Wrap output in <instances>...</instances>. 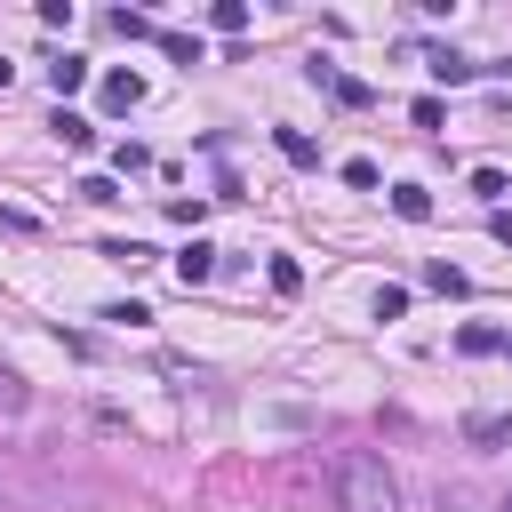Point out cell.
Instances as JSON below:
<instances>
[{
    "label": "cell",
    "mask_w": 512,
    "mask_h": 512,
    "mask_svg": "<svg viewBox=\"0 0 512 512\" xmlns=\"http://www.w3.org/2000/svg\"><path fill=\"white\" fill-rule=\"evenodd\" d=\"M504 512H512V504H504Z\"/></svg>",
    "instance_id": "obj_23"
},
{
    "label": "cell",
    "mask_w": 512,
    "mask_h": 512,
    "mask_svg": "<svg viewBox=\"0 0 512 512\" xmlns=\"http://www.w3.org/2000/svg\"><path fill=\"white\" fill-rule=\"evenodd\" d=\"M344 184L352 192H376V160H344Z\"/></svg>",
    "instance_id": "obj_20"
},
{
    "label": "cell",
    "mask_w": 512,
    "mask_h": 512,
    "mask_svg": "<svg viewBox=\"0 0 512 512\" xmlns=\"http://www.w3.org/2000/svg\"><path fill=\"white\" fill-rule=\"evenodd\" d=\"M208 272H216V248H208V240H192V248L176 256V280H184V288H200Z\"/></svg>",
    "instance_id": "obj_5"
},
{
    "label": "cell",
    "mask_w": 512,
    "mask_h": 512,
    "mask_svg": "<svg viewBox=\"0 0 512 512\" xmlns=\"http://www.w3.org/2000/svg\"><path fill=\"white\" fill-rule=\"evenodd\" d=\"M424 72H432L440 88H464V80H472L480 64H472V56H456V48H432V56H424Z\"/></svg>",
    "instance_id": "obj_2"
},
{
    "label": "cell",
    "mask_w": 512,
    "mask_h": 512,
    "mask_svg": "<svg viewBox=\"0 0 512 512\" xmlns=\"http://www.w3.org/2000/svg\"><path fill=\"white\" fill-rule=\"evenodd\" d=\"M48 88H56V104L80 96V88H88V64H80V56H56V64H48Z\"/></svg>",
    "instance_id": "obj_3"
},
{
    "label": "cell",
    "mask_w": 512,
    "mask_h": 512,
    "mask_svg": "<svg viewBox=\"0 0 512 512\" xmlns=\"http://www.w3.org/2000/svg\"><path fill=\"white\" fill-rule=\"evenodd\" d=\"M208 24H216V32H248V0H216Z\"/></svg>",
    "instance_id": "obj_12"
},
{
    "label": "cell",
    "mask_w": 512,
    "mask_h": 512,
    "mask_svg": "<svg viewBox=\"0 0 512 512\" xmlns=\"http://www.w3.org/2000/svg\"><path fill=\"white\" fill-rule=\"evenodd\" d=\"M456 352H472V360H488V352H504V336L472 320V328H456Z\"/></svg>",
    "instance_id": "obj_10"
},
{
    "label": "cell",
    "mask_w": 512,
    "mask_h": 512,
    "mask_svg": "<svg viewBox=\"0 0 512 512\" xmlns=\"http://www.w3.org/2000/svg\"><path fill=\"white\" fill-rule=\"evenodd\" d=\"M24 408H32V392H24V376H8V368H0V416H24Z\"/></svg>",
    "instance_id": "obj_14"
},
{
    "label": "cell",
    "mask_w": 512,
    "mask_h": 512,
    "mask_svg": "<svg viewBox=\"0 0 512 512\" xmlns=\"http://www.w3.org/2000/svg\"><path fill=\"white\" fill-rule=\"evenodd\" d=\"M504 352H512V336H504Z\"/></svg>",
    "instance_id": "obj_22"
},
{
    "label": "cell",
    "mask_w": 512,
    "mask_h": 512,
    "mask_svg": "<svg viewBox=\"0 0 512 512\" xmlns=\"http://www.w3.org/2000/svg\"><path fill=\"white\" fill-rule=\"evenodd\" d=\"M160 48H168L176 64H200V40H192V32H160Z\"/></svg>",
    "instance_id": "obj_18"
},
{
    "label": "cell",
    "mask_w": 512,
    "mask_h": 512,
    "mask_svg": "<svg viewBox=\"0 0 512 512\" xmlns=\"http://www.w3.org/2000/svg\"><path fill=\"white\" fill-rule=\"evenodd\" d=\"M56 136H64V144H72V152H88V144H96V128H88V120H80V112H56Z\"/></svg>",
    "instance_id": "obj_13"
},
{
    "label": "cell",
    "mask_w": 512,
    "mask_h": 512,
    "mask_svg": "<svg viewBox=\"0 0 512 512\" xmlns=\"http://www.w3.org/2000/svg\"><path fill=\"white\" fill-rule=\"evenodd\" d=\"M96 320H112V328H144V320H152V312H144V304H104V312H96Z\"/></svg>",
    "instance_id": "obj_19"
},
{
    "label": "cell",
    "mask_w": 512,
    "mask_h": 512,
    "mask_svg": "<svg viewBox=\"0 0 512 512\" xmlns=\"http://www.w3.org/2000/svg\"><path fill=\"white\" fill-rule=\"evenodd\" d=\"M392 208H400L408 224H424V216H432V192H424V184H392Z\"/></svg>",
    "instance_id": "obj_9"
},
{
    "label": "cell",
    "mask_w": 512,
    "mask_h": 512,
    "mask_svg": "<svg viewBox=\"0 0 512 512\" xmlns=\"http://www.w3.org/2000/svg\"><path fill=\"white\" fill-rule=\"evenodd\" d=\"M464 440L472 448H504L512 440V416H464Z\"/></svg>",
    "instance_id": "obj_6"
},
{
    "label": "cell",
    "mask_w": 512,
    "mask_h": 512,
    "mask_svg": "<svg viewBox=\"0 0 512 512\" xmlns=\"http://www.w3.org/2000/svg\"><path fill=\"white\" fill-rule=\"evenodd\" d=\"M328 488H336V512H400V480L376 448H344Z\"/></svg>",
    "instance_id": "obj_1"
},
{
    "label": "cell",
    "mask_w": 512,
    "mask_h": 512,
    "mask_svg": "<svg viewBox=\"0 0 512 512\" xmlns=\"http://www.w3.org/2000/svg\"><path fill=\"white\" fill-rule=\"evenodd\" d=\"M280 160H296V168H320V144H312L304 128H280Z\"/></svg>",
    "instance_id": "obj_8"
},
{
    "label": "cell",
    "mask_w": 512,
    "mask_h": 512,
    "mask_svg": "<svg viewBox=\"0 0 512 512\" xmlns=\"http://www.w3.org/2000/svg\"><path fill=\"white\" fill-rule=\"evenodd\" d=\"M400 312H408V288L384 280V288H376V320H400Z\"/></svg>",
    "instance_id": "obj_17"
},
{
    "label": "cell",
    "mask_w": 512,
    "mask_h": 512,
    "mask_svg": "<svg viewBox=\"0 0 512 512\" xmlns=\"http://www.w3.org/2000/svg\"><path fill=\"white\" fill-rule=\"evenodd\" d=\"M272 288L296 296V288H304V264H296V256H272Z\"/></svg>",
    "instance_id": "obj_16"
},
{
    "label": "cell",
    "mask_w": 512,
    "mask_h": 512,
    "mask_svg": "<svg viewBox=\"0 0 512 512\" xmlns=\"http://www.w3.org/2000/svg\"><path fill=\"white\" fill-rule=\"evenodd\" d=\"M104 256H112V264H144L152 248H144V240H104Z\"/></svg>",
    "instance_id": "obj_21"
},
{
    "label": "cell",
    "mask_w": 512,
    "mask_h": 512,
    "mask_svg": "<svg viewBox=\"0 0 512 512\" xmlns=\"http://www.w3.org/2000/svg\"><path fill=\"white\" fill-rule=\"evenodd\" d=\"M104 104H112V112H136V104H144V80H136V72H104Z\"/></svg>",
    "instance_id": "obj_4"
},
{
    "label": "cell",
    "mask_w": 512,
    "mask_h": 512,
    "mask_svg": "<svg viewBox=\"0 0 512 512\" xmlns=\"http://www.w3.org/2000/svg\"><path fill=\"white\" fill-rule=\"evenodd\" d=\"M424 288H440V296H464V288H472V280H464V272H456V264H448V256H440V264H424Z\"/></svg>",
    "instance_id": "obj_11"
},
{
    "label": "cell",
    "mask_w": 512,
    "mask_h": 512,
    "mask_svg": "<svg viewBox=\"0 0 512 512\" xmlns=\"http://www.w3.org/2000/svg\"><path fill=\"white\" fill-rule=\"evenodd\" d=\"M112 32H120V40H160V24H152L144 8H112Z\"/></svg>",
    "instance_id": "obj_7"
},
{
    "label": "cell",
    "mask_w": 512,
    "mask_h": 512,
    "mask_svg": "<svg viewBox=\"0 0 512 512\" xmlns=\"http://www.w3.org/2000/svg\"><path fill=\"white\" fill-rule=\"evenodd\" d=\"M472 192H480V200H504L512 176H504V168H472Z\"/></svg>",
    "instance_id": "obj_15"
}]
</instances>
